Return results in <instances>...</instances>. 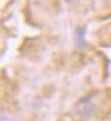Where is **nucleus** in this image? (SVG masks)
Returning <instances> with one entry per match:
<instances>
[{"instance_id":"nucleus-1","label":"nucleus","mask_w":111,"mask_h":121,"mask_svg":"<svg viewBox=\"0 0 111 121\" xmlns=\"http://www.w3.org/2000/svg\"><path fill=\"white\" fill-rule=\"evenodd\" d=\"M74 111L81 119H88V117L93 116L96 112V104L93 102V98L92 97L80 98L76 102V104H75Z\"/></svg>"},{"instance_id":"nucleus-4","label":"nucleus","mask_w":111,"mask_h":121,"mask_svg":"<svg viewBox=\"0 0 111 121\" xmlns=\"http://www.w3.org/2000/svg\"><path fill=\"white\" fill-rule=\"evenodd\" d=\"M66 1H72V0H66Z\"/></svg>"},{"instance_id":"nucleus-2","label":"nucleus","mask_w":111,"mask_h":121,"mask_svg":"<svg viewBox=\"0 0 111 121\" xmlns=\"http://www.w3.org/2000/svg\"><path fill=\"white\" fill-rule=\"evenodd\" d=\"M87 28L85 27H78L75 30V45L78 49L84 48L85 45V35H87Z\"/></svg>"},{"instance_id":"nucleus-3","label":"nucleus","mask_w":111,"mask_h":121,"mask_svg":"<svg viewBox=\"0 0 111 121\" xmlns=\"http://www.w3.org/2000/svg\"><path fill=\"white\" fill-rule=\"evenodd\" d=\"M1 121H14V120L12 119L10 116H8V115L3 113V115H1Z\"/></svg>"}]
</instances>
